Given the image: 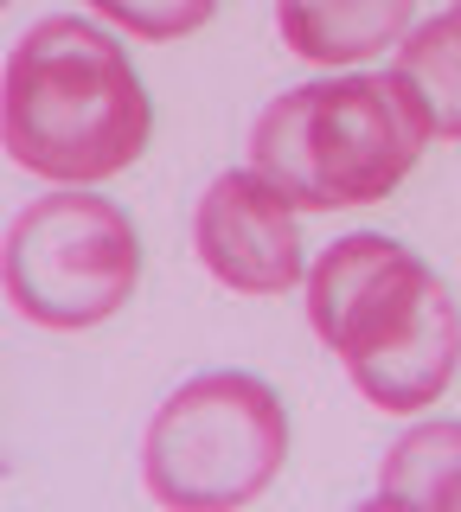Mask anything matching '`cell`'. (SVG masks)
<instances>
[{
	"mask_svg": "<svg viewBox=\"0 0 461 512\" xmlns=\"http://www.w3.org/2000/svg\"><path fill=\"white\" fill-rule=\"evenodd\" d=\"M154 135V103L129 52L103 26L52 13L7 52L0 148L13 167L58 186H97L135 167Z\"/></svg>",
	"mask_w": 461,
	"mask_h": 512,
	"instance_id": "cell-1",
	"label": "cell"
},
{
	"mask_svg": "<svg viewBox=\"0 0 461 512\" xmlns=\"http://www.w3.org/2000/svg\"><path fill=\"white\" fill-rule=\"evenodd\" d=\"M308 320L378 410H429L461 372L455 295L417 250L353 231L308 269Z\"/></svg>",
	"mask_w": 461,
	"mask_h": 512,
	"instance_id": "cell-2",
	"label": "cell"
},
{
	"mask_svg": "<svg viewBox=\"0 0 461 512\" xmlns=\"http://www.w3.org/2000/svg\"><path fill=\"white\" fill-rule=\"evenodd\" d=\"M429 122L397 71L321 77L282 90L250 128V167L301 212H353L404 186L429 148Z\"/></svg>",
	"mask_w": 461,
	"mask_h": 512,
	"instance_id": "cell-3",
	"label": "cell"
},
{
	"mask_svg": "<svg viewBox=\"0 0 461 512\" xmlns=\"http://www.w3.org/2000/svg\"><path fill=\"white\" fill-rule=\"evenodd\" d=\"M289 461V410L257 372H199L154 410L141 474L161 506L231 512L250 506Z\"/></svg>",
	"mask_w": 461,
	"mask_h": 512,
	"instance_id": "cell-4",
	"label": "cell"
},
{
	"mask_svg": "<svg viewBox=\"0 0 461 512\" xmlns=\"http://www.w3.org/2000/svg\"><path fill=\"white\" fill-rule=\"evenodd\" d=\"M141 282V237L129 212L103 192L65 186L33 199L7 224L0 244V288L33 327L84 333L129 308Z\"/></svg>",
	"mask_w": 461,
	"mask_h": 512,
	"instance_id": "cell-5",
	"label": "cell"
},
{
	"mask_svg": "<svg viewBox=\"0 0 461 512\" xmlns=\"http://www.w3.org/2000/svg\"><path fill=\"white\" fill-rule=\"evenodd\" d=\"M301 205L257 167L218 173L193 205V256L231 295H289L301 282Z\"/></svg>",
	"mask_w": 461,
	"mask_h": 512,
	"instance_id": "cell-6",
	"label": "cell"
},
{
	"mask_svg": "<svg viewBox=\"0 0 461 512\" xmlns=\"http://www.w3.org/2000/svg\"><path fill=\"white\" fill-rule=\"evenodd\" d=\"M410 13H417V0H276L282 45L327 71L391 52L410 32Z\"/></svg>",
	"mask_w": 461,
	"mask_h": 512,
	"instance_id": "cell-7",
	"label": "cell"
},
{
	"mask_svg": "<svg viewBox=\"0 0 461 512\" xmlns=\"http://www.w3.org/2000/svg\"><path fill=\"white\" fill-rule=\"evenodd\" d=\"M397 77L417 96L423 122L436 141H461V20L442 13V20H423L397 39Z\"/></svg>",
	"mask_w": 461,
	"mask_h": 512,
	"instance_id": "cell-8",
	"label": "cell"
},
{
	"mask_svg": "<svg viewBox=\"0 0 461 512\" xmlns=\"http://www.w3.org/2000/svg\"><path fill=\"white\" fill-rule=\"evenodd\" d=\"M378 500L391 506H461V423L436 416L391 442L378 468Z\"/></svg>",
	"mask_w": 461,
	"mask_h": 512,
	"instance_id": "cell-9",
	"label": "cell"
},
{
	"mask_svg": "<svg viewBox=\"0 0 461 512\" xmlns=\"http://www.w3.org/2000/svg\"><path fill=\"white\" fill-rule=\"evenodd\" d=\"M90 13H103L109 26L135 32V39H186L218 13V0H84Z\"/></svg>",
	"mask_w": 461,
	"mask_h": 512,
	"instance_id": "cell-10",
	"label": "cell"
},
{
	"mask_svg": "<svg viewBox=\"0 0 461 512\" xmlns=\"http://www.w3.org/2000/svg\"><path fill=\"white\" fill-rule=\"evenodd\" d=\"M7 7H13V0H0V13H7Z\"/></svg>",
	"mask_w": 461,
	"mask_h": 512,
	"instance_id": "cell-11",
	"label": "cell"
},
{
	"mask_svg": "<svg viewBox=\"0 0 461 512\" xmlns=\"http://www.w3.org/2000/svg\"><path fill=\"white\" fill-rule=\"evenodd\" d=\"M455 20H461V0H455Z\"/></svg>",
	"mask_w": 461,
	"mask_h": 512,
	"instance_id": "cell-12",
	"label": "cell"
}]
</instances>
